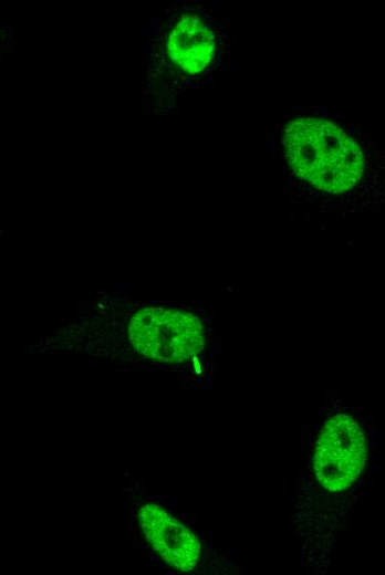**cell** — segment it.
I'll use <instances>...</instances> for the list:
<instances>
[{"label": "cell", "mask_w": 385, "mask_h": 575, "mask_svg": "<svg viewBox=\"0 0 385 575\" xmlns=\"http://www.w3.org/2000/svg\"><path fill=\"white\" fill-rule=\"evenodd\" d=\"M282 142L293 172L321 191L343 194L363 176L360 145L331 121L294 119L285 126Z\"/></svg>", "instance_id": "6da1fadb"}, {"label": "cell", "mask_w": 385, "mask_h": 575, "mask_svg": "<svg viewBox=\"0 0 385 575\" xmlns=\"http://www.w3.org/2000/svg\"><path fill=\"white\" fill-rule=\"evenodd\" d=\"M126 331L138 354L160 363H185L201 353L206 343L202 322L177 309H142L129 318Z\"/></svg>", "instance_id": "7a4b0ae2"}, {"label": "cell", "mask_w": 385, "mask_h": 575, "mask_svg": "<svg viewBox=\"0 0 385 575\" xmlns=\"http://www.w3.org/2000/svg\"><path fill=\"white\" fill-rule=\"evenodd\" d=\"M162 60L175 81H195L210 66L216 52L215 33L200 12L183 7L170 12L162 30Z\"/></svg>", "instance_id": "3957f363"}, {"label": "cell", "mask_w": 385, "mask_h": 575, "mask_svg": "<svg viewBox=\"0 0 385 575\" xmlns=\"http://www.w3.org/2000/svg\"><path fill=\"white\" fill-rule=\"evenodd\" d=\"M367 457L362 428L348 415L333 416L323 426L313 454V469L320 484L340 492L353 484Z\"/></svg>", "instance_id": "277c9868"}, {"label": "cell", "mask_w": 385, "mask_h": 575, "mask_svg": "<svg viewBox=\"0 0 385 575\" xmlns=\"http://www.w3.org/2000/svg\"><path fill=\"white\" fill-rule=\"evenodd\" d=\"M138 522L154 551L171 567L190 572L197 565L201 544L196 535L164 508L141 506Z\"/></svg>", "instance_id": "5b68a950"}, {"label": "cell", "mask_w": 385, "mask_h": 575, "mask_svg": "<svg viewBox=\"0 0 385 575\" xmlns=\"http://www.w3.org/2000/svg\"><path fill=\"white\" fill-rule=\"evenodd\" d=\"M13 39L11 23L0 19V61L13 49Z\"/></svg>", "instance_id": "8992f818"}]
</instances>
